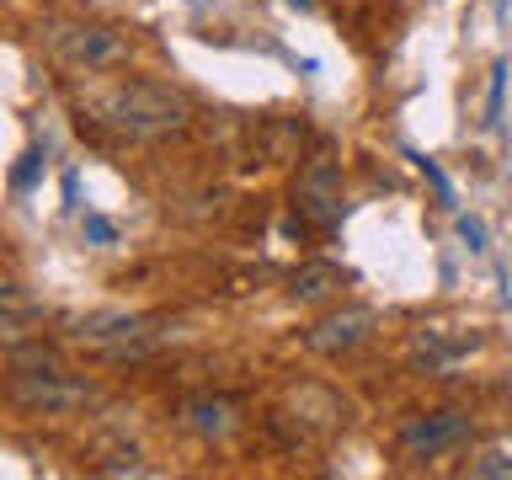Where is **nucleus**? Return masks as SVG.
I'll list each match as a JSON object with an SVG mask.
<instances>
[{
    "label": "nucleus",
    "mask_w": 512,
    "mask_h": 480,
    "mask_svg": "<svg viewBox=\"0 0 512 480\" xmlns=\"http://www.w3.org/2000/svg\"><path fill=\"white\" fill-rule=\"evenodd\" d=\"M75 112L80 123L102 128V134L123 144H160L192 128V102L182 91L139 75H107V70H91L86 86H75Z\"/></svg>",
    "instance_id": "f257e3e1"
},
{
    "label": "nucleus",
    "mask_w": 512,
    "mask_h": 480,
    "mask_svg": "<svg viewBox=\"0 0 512 480\" xmlns=\"http://www.w3.org/2000/svg\"><path fill=\"white\" fill-rule=\"evenodd\" d=\"M38 166H43V155H38V150H27V155H22V166L11 171V187H16V192H27L32 182H38Z\"/></svg>",
    "instance_id": "f8f14e48"
},
{
    "label": "nucleus",
    "mask_w": 512,
    "mask_h": 480,
    "mask_svg": "<svg viewBox=\"0 0 512 480\" xmlns=\"http://www.w3.org/2000/svg\"><path fill=\"white\" fill-rule=\"evenodd\" d=\"M96 475H155V470H150V464L128 459V464H96Z\"/></svg>",
    "instance_id": "2eb2a0df"
},
{
    "label": "nucleus",
    "mask_w": 512,
    "mask_h": 480,
    "mask_svg": "<svg viewBox=\"0 0 512 480\" xmlns=\"http://www.w3.org/2000/svg\"><path fill=\"white\" fill-rule=\"evenodd\" d=\"M342 288H347V272L336 262H304L294 272V283H288V294H294L299 304H320V299L342 294Z\"/></svg>",
    "instance_id": "1a4fd4ad"
},
{
    "label": "nucleus",
    "mask_w": 512,
    "mask_h": 480,
    "mask_svg": "<svg viewBox=\"0 0 512 480\" xmlns=\"http://www.w3.org/2000/svg\"><path fill=\"white\" fill-rule=\"evenodd\" d=\"M470 438H475V427H470L464 411H416V416L400 422L395 448L406 459H438V454H448V448H464Z\"/></svg>",
    "instance_id": "423d86ee"
},
{
    "label": "nucleus",
    "mask_w": 512,
    "mask_h": 480,
    "mask_svg": "<svg viewBox=\"0 0 512 480\" xmlns=\"http://www.w3.org/2000/svg\"><path fill=\"white\" fill-rule=\"evenodd\" d=\"M475 342H480V336H459V342H448L443 331H427V326H422V331L411 336V352H416V363H422L427 374H438V368H448L454 358H464Z\"/></svg>",
    "instance_id": "9d476101"
},
{
    "label": "nucleus",
    "mask_w": 512,
    "mask_h": 480,
    "mask_svg": "<svg viewBox=\"0 0 512 480\" xmlns=\"http://www.w3.org/2000/svg\"><path fill=\"white\" fill-rule=\"evenodd\" d=\"M294 6H299V11H310V6H315V0H294Z\"/></svg>",
    "instance_id": "a211bd4d"
},
{
    "label": "nucleus",
    "mask_w": 512,
    "mask_h": 480,
    "mask_svg": "<svg viewBox=\"0 0 512 480\" xmlns=\"http://www.w3.org/2000/svg\"><path fill=\"white\" fill-rule=\"evenodd\" d=\"M182 427L198 432V438H208V443H224V438L240 432V406L224 400V395H192L182 406Z\"/></svg>",
    "instance_id": "6e6552de"
},
{
    "label": "nucleus",
    "mask_w": 512,
    "mask_h": 480,
    "mask_svg": "<svg viewBox=\"0 0 512 480\" xmlns=\"http://www.w3.org/2000/svg\"><path fill=\"white\" fill-rule=\"evenodd\" d=\"M86 240H96V246H107V240H112V224L91 214V219H86Z\"/></svg>",
    "instance_id": "f3484780"
},
{
    "label": "nucleus",
    "mask_w": 512,
    "mask_h": 480,
    "mask_svg": "<svg viewBox=\"0 0 512 480\" xmlns=\"http://www.w3.org/2000/svg\"><path fill=\"white\" fill-rule=\"evenodd\" d=\"M11 400L32 416H70L80 406H91L96 390L86 379H75L59 363V352H48L43 342H16L11 347Z\"/></svg>",
    "instance_id": "f03ea898"
},
{
    "label": "nucleus",
    "mask_w": 512,
    "mask_h": 480,
    "mask_svg": "<svg viewBox=\"0 0 512 480\" xmlns=\"http://www.w3.org/2000/svg\"><path fill=\"white\" fill-rule=\"evenodd\" d=\"M75 342L91 347V352H102V358H144V352L160 342V320H150V315H123V310L86 315V320L75 326Z\"/></svg>",
    "instance_id": "39448f33"
},
{
    "label": "nucleus",
    "mask_w": 512,
    "mask_h": 480,
    "mask_svg": "<svg viewBox=\"0 0 512 480\" xmlns=\"http://www.w3.org/2000/svg\"><path fill=\"white\" fill-rule=\"evenodd\" d=\"M294 208L304 224L315 230H336L347 214V182H342V166L331 155H310L299 166V182H294Z\"/></svg>",
    "instance_id": "20e7f679"
},
{
    "label": "nucleus",
    "mask_w": 512,
    "mask_h": 480,
    "mask_svg": "<svg viewBox=\"0 0 512 480\" xmlns=\"http://www.w3.org/2000/svg\"><path fill=\"white\" fill-rule=\"evenodd\" d=\"M411 160H416V171H422L427 182L438 187V198H443V203H454V187H448V176H443V166H438V160H432V155H411Z\"/></svg>",
    "instance_id": "9b49d317"
},
{
    "label": "nucleus",
    "mask_w": 512,
    "mask_h": 480,
    "mask_svg": "<svg viewBox=\"0 0 512 480\" xmlns=\"http://www.w3.org/2000/svg\"><path fill=\"white\" fill-rule=\"evenodd\" d=\"M470 475H512V459L507 454H486V459L470 464Z\"/></svg>",
    "instance_id": "ddd939ff"
},
{
    "label": "nucleus",
    "mask_w": 512,
    "mask_h": 480,
    "mask_svg": "<svg viewBox=\"0 0 512 480\" xmlns=\"http://www.w3.org/2000/svg\"><path fill=\"white\" fill-rule=\"evenodd\" d=\"M502 91H507V64H496L491 70V123L502 118Z\"/></svg>",
    "instance_id": "4468645a"
},
{
    "label": "nucleus",
    "mask_w": 512,
    "mask_h": 480,
    "mask_svg": "<svg viewBox=\"0 0 512 480\" xmlns=\"http://www.w3.org/2000/svg\"><path fill=\"white\" fill-rule=\"evenodd\" d=\"M38 43L54 54L64 70L91 75V70H118L128 59V38L107 22H80V16H43Z\"/></svg>",
    "instance_id": "7ed1b4c3"
},
{
    "label": "nucleus",
    "mask_w": 512,
    "mask_h": 480,
    "mask_svg": "<svg viewBox=\"0 0 512 480\" xmlns=\"http://www.w3.org/2000/svg\"><path fill=\"white\" fill-rule=\"evenodd\" d=\"M459 235L470 240V251H486V230H480L475 219H459Z\"/></svg>",
    "instance_id": "dca6fc26"
},
{
    "label": "nucleus",
    "mask_w": 512,
    "mask_h": 480,
    "mask_svg": "<svg viewBox=\"0 0 512 480\" xmlns=\"http://www.w3.org/2000/svg\"><path fill=\"white\" fill-rule=\"evenodd\" d=\"M368 336H374V310H363V304H342V310L320 315L310 331H304V347L315 352V358H342V352L363 347Z\"/></svg>",
    "instance_id": "0eeeda50"
}]
</instances>
